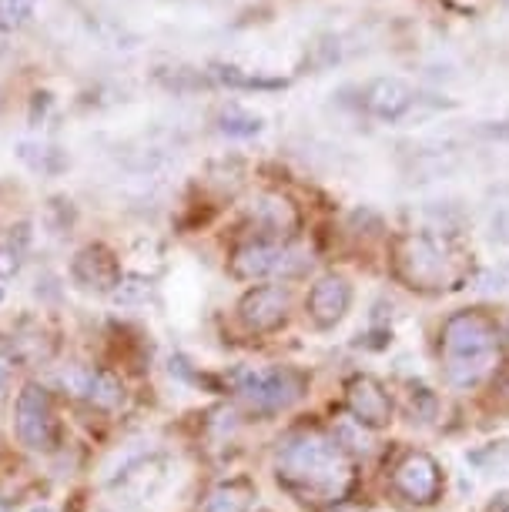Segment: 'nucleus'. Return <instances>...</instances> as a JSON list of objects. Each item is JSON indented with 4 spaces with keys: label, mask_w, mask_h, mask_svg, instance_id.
<instances>
[{
    "label": "nucleus",
    "mask_w": 509,
    "mask_h": 512,
    "mask_svg": "<svg viewBox=\"0 0 509 512\" xmlns=\"http://www.w3.org/2000/svg\"><path fill=\"white\" fill-rule=\"evenodd\" d=\"M34 11V0H0V31H14L27 24Z\"/></svg>",
    "instance_id": "6ab92c4d"
},
{
    "label": "nucleus",
    "mask_w": 509,
    "mask_h": 512,
    "mask_svg": "<svg viewBox=\"0 0 509 512\" xmlns=\"http://www.w3.org/2000/svg\"><path fill=\"white\" fill-rule=\"evenodd\" d=\"M61 385L71 389L78 399L98 405V409H118L124 402V385L101 369H67L61 372Z\"/></svg>",
    "instance_id": "1a4fd4ad"
},
{
    "label": "nucleus",
    "mask_w": 509,
    "mask_h": 512,
    "mask_svg": "<svg viewBox=\"0 0 509 512\" xmlns=\"http://www.w3.org/2000/svg\"><path fill=\"white\" fill-rule=\"evenodd\" d=\"M71 278L88 292L111 295L114 285L121 282V262L104 245H84L71 262Z\"/></svg>",
    "instance_id": "0eeeda50"
},
{
    "label": "nucleus",
    "mask_w": 509,
    "mask_h": 512,
    "mask_svg": "<svg viewBox=\"0 0 509 512\" xmlns=\"http://www.w3.org/2000/svg\"><path fill=\"white\" fill-rule=\"evenodd\" d=\"M14 359H17L14 342H11V338L0 335V389H4L7 379H11V372H14Z\"/></svg>",
    "instance_id": "412c9836"
},
{
    "label": "nucleus",
    "mask_w": 509,
    "mask_h": 512,
    "mask_svg": "<svg viewBox=\"0 0 509 512\" xmlns=\"http://www.w3.org/2000/svg\"><path fill=\"white\" fill-rule=\"evenodd\" d=\"M352 305V288L342 275H325L309 292V318L319 328H335Z\"/></svg>",
    "instance_id": "9d476101"
},
{
    "label": "nucleus",
    "mask_w": 509,
    "mask_h": 512,
    "mask_svg": "<svg viewBox=\"0 0 509 512\" xmlns=\"http://www.w3.org/2000/svg\"><path fill=\"white\" fill-rule=\"evenodd\" d=\"M148 295H151V282L144 275H121V282L111 292V302L118 308H134L148 302Z\"/></svg>",
    "instance_id": "a211bd4d"
},
{
    "label": "nucleus",
    "mask_w": 509,
    "mask_h": 512,
    "mask_svg": "<svg viewBox=\"0 0 509 512\" xmlns=\"http://www.w3.org/2000/svg\"><path fill=\"white\" fill-rule=\"evenodd\" d=\"M27 512H54V509H51V506H31Z\"/></svg>",
    "instance_id": "5701e85b"
},
{
    "label": "nucleus",
    "mask_w": 509,
    "mask_h": 512,
    "mask_svg": "<svg viewBox=\"0 0 509 512\" xmlns=\"http://www.w3.org/2000/svg\"><path fill=\"white\" fill-rule=\"evenodd\" d=\"M349 476L352 472L345 452L325 436H315V432L292 436L278 449V479L305 499H339L345 486H349Z\"/></svg>",
    "instance_id": "f257e3e1"
},
{
    "label": "nucleus",
    "mask_w": 509,
    "mask_h": 512,
    "mask_svg": "<svg viewBox=\"0 0 509 512\" xmlns=\"http://www.w3.org/2000/svg\"><path fill=\"white\" fill-rule=\"evenodd\" d=\"M366 108L376 118H402L412 108V88L399 77H382L366 91Z\"/></svg>",
    "instance_id": "ddd939ff"
},
{
    "label": "nucleus",
    "mask_w": 509,
    "mask_h": 512,
    "mask_svg": "<svg viewBox=\"0 0 509 512\" xmlns=\"http://www.w3.org/2000/svg\"><path fill=\"white\" fill-rule=\"evenodd\" d=\"M218 128H222V134H228V138H255L265 124H262L258 114L232 104V108H225L222 114H218Z\"/></svg>",
    "instance_id": "f3484780"
},
{
    "label": "nucleus",
    "mask_w": 509,
    "mask_h": 512,
    "mask_svg": "<svg viewBox=\"0 0 509 512\" xmlns=\"http://www.w3.org/2000/svg\"><path fill=\"white\" fill-rule=\"evenodd\" d=\"M486 512H509V489H503V492H496L493 499H489V506H486Z\"/></svg>",
    "instance_id": "4be33fe9"
},
{
    "label": "nucleus",
    "mask_w": 509,
    "mask_h": 512,
    "mask_svg": "<svg viewBox=\"0 0 509 512\" xmlns=\"http://www.w3.org/2000/svg\"><path fill=\"white\" fill-rule=\"evenodd\" d=\"M446 372L456 385H473L496 359V328L476 312H459L443 328Z\"/></svg>",
    "instance_id": "f03ea898"
},
{
    "label": "nucleus",
    "mask_w": 509,
    "mask_h": 512,
    "mask_svg": "<svg viewBox=\"0 0 509 512\" xmlns=\"http://www.w3.org/2000/svg\"><path fill=\"white\" fill-rule=\"evenodd\" d=\"M396 486L402 496H409L412 502H432L439 496L436 459L426 456V452H412V456H406L396 469Z\"/></svg>",
    "instance_id": "f8f14e48"
},
{
    "label": "nucleus",
    "mask_w": 509,
    "mask_h": 512,
    "mask_svg": "<svg viewBox=\"0 0 509 512\" xmlns=\"http://www.w3.org/2000/svg\"><path fill=\"white\" fill-rule=\"evenodd\" d=\"M238 392L252 409L278 412L305 392V375L295 369H252L238 379Z\"/></svg>",
    "instance_id": "7ed1b4c3"
},
{
    "label": "nucleus",
    "mask_w": 509,
    "mask_h": 512,
    "mask_svg": "<svg viewBox=\"0 0 509 512\" xmlns=\"http://www.w3.org/2000/svg\"><path fill=\"white\" fill-rule=\"evenodd\" d=\"M349 409L359 425H369V429H382L392 419V402L386 389L372 379V375H355L349 382Z\"/></svg>",
    "instance_id": "9b49d317"
},
{
    "label": "nucleus",
    "mask_w": 509,
    "mask_h": 512,
    "mask_svg": "<svg viewBox=\"0 0 509 512\" xmlns=\"http://www.w3.org/2000/svg\"><path fill=\"white\" fill-rule=\"evenodd\" d=\"M399 268L412 285L419 288H439L449 275L446 251L436 238L429 235H409L399 245Z\"/></svg>",
    "instance_id": "423d86ee"
},
{
    "label": "nucleus",
    "mask_w": 509,
    "mask_h": 512,
    "mask_svg": "<svg viewBox=\"0 0 509 512\" xmlns=\"http://www.w3.org/2000/svg\"><path fill=\"white\" fill-rule=\"evenodd\" d=\"M252 499H255L252 482H248V479H228V482H218V486L208 492L201 512H248V509H252Z\"/></svg>",
    "instance_id": "4468645a"
},
{
    "label": "nucleus",
    "mask_w": 509,
    "mask_h": 512,
    "mask_svg": "<svg viewBox=\"0 0 509 512\" xmlns=\"http://www.w3.org/2000/svg\"><path fill=\"white\" fill-rule=\"evenodd\" d=\"M0 302H4V288H0Z\"/></svg>",
    "instance_id": "b1692460"
},
{
    "label": "nucleus",
    "mask_w": 509,
    "mask_h": 512,
    "mask_svg": "<svg viewBox=\"0 0 509 512\" xmlns=\"http://www.w3.org/2000/svg\"><path fill=\"white\" fill-rule=\"evenodd\" d=\"M309 258L302 251L278 245V241H252V245L238 248L232 258V272L238 278H282V275H299Z\"/></svg>",
    "instance_id": "20e7f679"
},
{
    "label": "nucleus",
    "mask_w": 509,
    "mask_h": 512,
    "mask_svg": "<svg viewBox=\"0 0 509 512\" xmlns=\"http://www.w3.org/2000/svg\"><path fill=\"white\" fill-rule=\"evenodd\" d=\"M0 104H4V98H0Z\"/></svg>",
    "instance_id": "393cba45"
},
{
    "label": "nucleus",
    "mask_w": 509,
    "mask_h": 512,
    "mask_svg": "<svg viewBox=\"0 0 509 512\" xmlns=\"http://www.w3.org/2000/svg\"><path fill=\"white\" fill-rule=\"evenodd\" d=\"M14 425H17V436H21L27 449H34V452L54 449L57 422H54V409H51V395H47L41 385H24L21 389L17 405H14Z\"/></svg>",
    "instance_id": "39448f33"
},
{
    "label": "nucleus",
    "mask_w": 509,
    "mask_h": 512,
    "mask_svg": "<svg viewBox=\"0 0 509 512\" xmlns=\"http://www.w3.org/2000/svg\"><path fill=\"white\" fill-rule=\"evenodd\" d=\"M255 221L262 228L268 231H288V228H295V211L292 205H288L285 198H275V195H265V198H258V205H255Z\"/></svg>",
    "instance_id": "dca6fc26"
},
{
    "label": "nucleus",
    "mask_w": 509,
    "mask_h": 512,
    "mask_svg": "<svg viewBox=\"0 0 509 512\" xmlns=\"http://www.w3.org/2000/svg\"><path fill=\"white\" fill-rule=\"evenodd\" d=\"M288 312V295L278 285H258L238 302V318L248 332H275L285 322Z\"/></svg>",
    "instance_id": "6e6552de"
},
{
    "label": "nucleus",
    "mask_w": 509,
    "mask_h": 512,
    "mask_svg": "<svg viewBox=\"0 0 509 512\" xmlns=\"http://www.w3.org/2000/svg\"><path fill=\"white\" fill-rule=\"evenodd\" d=\"M17 158H21L27 168L41 171V175H57V171L67 168L64 151L47 148V144H37V141H21V144H17Z\"/></svg>",
    "instance_id": "2eb2a0df"
},
{
    "label": "nucleus",
    "mask_w": 509,
    "mask_h": 512,
    "mask_svg": "<svg viewBox=\"0 0 509 512\" xmlns=\"http://www.w3.org/2000/svg\"><path fill=\"white\" fill-rule=\"evenodd\" d=\"M24 251L11 245V241H0V282H7V278H14L21 272V262H24Z\"/></svg>",
    "instance_id": "aec40b11"
}]
</instances>
